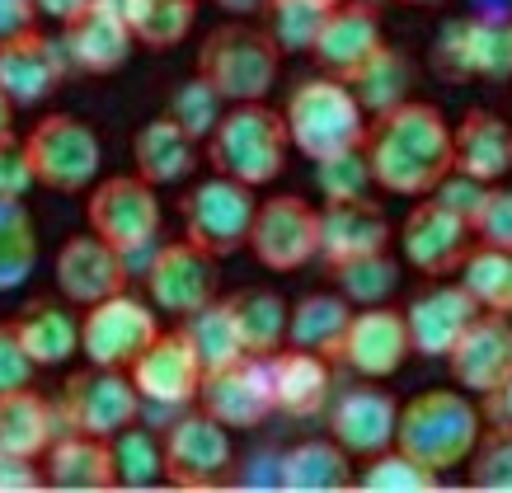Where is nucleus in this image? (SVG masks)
<instances>
[{
  "mask_svg": "<svg viewBox=\"0 0 512 493\" xmlns=\"http://www.w3.org/2000/svg\"><path fill=\"white\" fill-rule=\"evenodd\" d=\"M395 418H400L395 395L381 390L376 381H362L329 404V437L353 461H372L386 447H395Z\"/></svg>",
  "mask_w": 512,
  "mask_h": 493,
  "instance_id": "nucleus-19",
  "label": "nucleus"
},
{
  "mask_svg": "<svg viewBox=\"0 0 512 493\" xmlns=\"http://www.w3.org/2000/svg\"><path fill=\"white\" fill-rule=\"evenodd\" d=\"M132 29H127L123 10H118V0H90L76 19H66L62 24V52L71 71L80 76H113V71H123L132 62Z\"/></svg>",
  "mask_w": 512,
  "mask_h": 493,
  "instance_id": "nucleus-17",
  "label": "nucleus"
},
{
  "mask_svg": "<svg viewBox=\"0 0 512 493\" xmlns=\"http://www.w3.org/2000/svg\"><path fill=\"white\" fill-rule=\"evenodd\" d=\"M127 376L146 409H188L202 386V367L184 334H156L146 343V353L127 367Z\"/></svg>",
  "mask_w": 512,
  "mask_h": 493,
  "instance_id": "nucleus-21",
  "label": "nucleus"
},
{
  "mask_svg": "<svg viewBox=\"0 0 512 493\" xmlns=\"http://www.w3.org/2000/svg\"><path fill=\"white\" fill-rule=\"evenodd\" d=\"M43 484L66 493H104L118 489L113 475V447L109 437H90V432H57L52 447L43 451Z\"/></svg>",
  "mask_w": 512,
  "mask_h": 493,
  "instance_id": "nucleus-28",
  "label": "nucleus"
},
{
  "mask_svg": "<svg viewBox=\"0 0 512 493\" xmlns=\"http://www.w3.org/2000/svg\"><path fill=\"white\" fill-rule=\"evenodd\" d=\"M254 188L235 184L226 174H212L184 193L179 216H184V240L207 249L212 259H231L249 240V221H254Z\"/></svg>",
  "mask_w": 512,
  "mask_h": 493,
  "instance_id": "nucleus-8",
  "label": "nucleus"
},
{
  "mask_svg": "<svg viewBox=\"0 0 512 493\" xmlns=\"http://www.w3.org/2000/svg\"><path fill=\"white\" fill-rule=\"evenodd\" d=\"M287 137L306 160H329V155L357 151L367 137V113L353 99V90L334 76H311L296 80L282 108Z\"/></svg>",
  "mask_w": 512,
  "mask_h": 493,
  "instance_id": "nucleus-4",
  "label": "nucleus"
},
{
  "mask_svg": "<svg viewBox=\"0 0 512 493\" xmlns=\"http://www.w3.org/2000/svg\"><path fill=\"white\" fill-rule=\"evenodd\" d=\"M19 146L29 155L33 184L52 188V193H66V198L94 188L99 170H104V146L94 137V127L71 118V113H47V118H38V127H33Z\"/></svg>",
  "mask_w": 512,
  "mask_h": 493,
  "instance_id": "nucleus-6",
  "label": "nucleus"
},
{
  "mask_svg": "<svg viewBox=\"0 0 512 493\" xmlns=\"http://www.w3.org/2000/svg\"><path fill=\"white\" fill-rule=\"evenodd\" d=\"M409 329H404V310L386 306H362L353 310L348 320V334H343L339 362L353 367L362 381H386L409 362Z\"/></svg>",
  "mask_w": 512,
  "mask_h": 493,
  "instance_id": "nucleus-20",
  "label": "nucleus"
},
{
  "mask_svg": "<svg viewBox=\"0 0 512 493\" xmlns=\"http://www.w3.org/2000/svg\"><path fill=\"white\" fill-rule=\"evenodd\" d=\"M62 428L90 432V437H113L127 423L141 418V395L132 386V376L118 367H85L76 376H66L62 390Z\"/></svg>",
  "mask_w": 512,
  "mask_h": 493,
  "instance_id": "nucleus-13",
  "label": "nucleus"
},
{
  "mask_svg": "<svg viewBox=\"0 0 512 493\" xmlns=\"http://www.w3.org/2000/svg\"><path fill=\"white\" fill-rule=\"evenodd\" d=\"M212 5L226 10V15H235V19H254V15H264L268 0H212Z\"/></svg>",
  "mask_w": 512,
  "mask_h": 493,
  "instance_id": "nucleus-54",
  "label": "nucleus"
},
{
  "mask_svg": "<svg viewBox=\"0 0 512 493\" xmlns=\"http://www.w3.org/2000/svg\"><path fill=\"white\" fill-rule=\"evenodd\" d=\"M127 29L141 47H156V52H170L193 33V19H198V0H118Z\"/></svg>",
  "mask_w": 512,
  "mask_h": 493,
  "instance_id": "nucleus-37",
  "label": "nucleus"
},
{
  "mask_svg": "<svg viewBox=\"0 0 512 493\" xmlns=\"http://www.w3.org/2000/svg\"><path fill=\"white\" fill-rule=\"evenodd\" d=\"M221 113H226V99H221L202 76H188L184 85H174L170 108H165V118L179 123V132H188L193 141L212 137V127H217Z\"/></svg>",
  "mask_w": 512,
  "mask_h": 493,
  "instance_id": "nucleus-45",
  "label": "nucleus"
},
{
  "mask_svg": "<svg viewBox=\"0 0 512 493\" xmlns=\"http://www.w3.org/2000/svg\"><path fill=\"white\" fill-rule=\"evenodd\" d=\"M217 259L198 249L193 240H170V245H156L151 259H146V292H151V306L184 320L193 310H202L207 301H217Z\"/></svg>",
  "mask_w": 512,
  "mask_h": 493,
  "instance_id": "nucleus-15",
  "label": "nucleus"
},
{
  "mask_svg": "<svg viewBox=\"0 0 512 493\" xmlns=\"http://www.w3.org/2000/svg\"><path fill=\"white\" fill-rule=\"evenodd\" d=\"M461 287L489 315H512V249L475 245L461 263Z\"/></svg>",
  "mask_w": 512,
  "mask_h": 493,
  "instance_id": "nucleus-41",
  "label": "nucleus"
},
{
  "mask_svg": "<svg viewBox=\"0 0 512 493\" xmlns=\"http://www.w3.org/2000/svg\"><path fill=\"white\" fill-rule=\"evenodd\" d=\"M381 43H386V33H381V10L367 5V0H339V5L325 15V29L315 38L311 57L325 76L348 80Z\"/></svg>",
  "mask_w": 512,
  "mask_h": 493,
  "instance_id": "nucleus-26",
  "label": "nucleus"
},
{
  "mask_svg": "<svg viewBox=\"0 0 512 493\" xmlns=\"http://www.w3.org/2000/svg\"><path fill=\"white\" fill-rule=\"evenodd\" d=\"M235 320V334H240V348L245 357H273L287 343V301L268 287H245V292L226 296Z\"/></svg>",
  "mask_w": 512,
  "mask_h": 493,
  "instance_id": "nucleus-36",
  "label": "nucleus"
},
{
  "mask_svg": "<svg viewBox=\"0 0 512 493\" xmlns=\"http://www.w3.org/2000/svg\"><path fill=\"white\" fill-rule=\"evenodd\" d=\"M127 278H132L127 259L113 245H104L94 231L66 235L62 249H57V292L71 306H94L104 296L127 292Z\"/></svg>",
  "mask_w": 512,
  "mask_h": 493,
  "instance_id": "nucleus-23",
  "label": "nucleus"
},
{
  "mask_svg": "<svg viewBox=\"0 0 512 493\" xmlns=\"http://www.w3.org/2000/svg\"><path fill=\"white\" fill-rule=\"evenodd\" d=\"M90 0H33V10L43 19H57V24H66V19H76L80 10H85Z\"/></svg>",
  "mask_w": 512,
  "mask_h": 493,
  "instance_id": "nucleus-53",
  "label": "nucleus"
},
{
  "mask_svg": "<svg viewBox=\"0 0 512 493\" xmlns=\"http://www.w3.org/2000/svg\"><path fill=\"white\" fill-rule=\"evenodd\" d=\"M442 362L466 395H498L512 381V320L480 310Z\"/></svg>",
  "mask_w": 512,
  "mask_h": 493,
  "instance_id": "nucleus-18",
  "label": "nucleus"
},
{
  "mask_svg": "<svg viewBox=\"0 0 512 493\" xmlns=\"http://www.w3.org/2000/svg\"><path fill=\"white\" fill-rule=\"evenodd\" d=\"M43 489V470L29 456H0V493H33Z\"/></svg>",
  "mask_w": 512,
  "mask_h": 493,
  "instance_id": "nucleus-51",
  "label": "nucleus"
},
{
  "mask_svg": "<svg viewBox=\"0 0 512 493\" xmlns=\"http://www.w3.org/2000/svg\"><path fill=\"white\" fill-rule=\"evenodd\" d=\"M287 123L278 108H268L264 99L249 104H226V113L217 118L212 137H207V165L226 179L245 188H264L287 170Z\"/></svg>",
  "mask_w": 512,
  "mask_h": 493,
  "instance_id": "nucleus-2",
  "label": "nucleus"
},
{
  "mask_svg": "<svg viewBox=\"0 0 512 493\" xmlns=\"http://www.w3.org/2000/svg\"><path fill=\"white\" fill-rule=\"evenodd\" d=\"M268 386H273V414L311 418L329 404L334 376H329L325 357L306 353V348H278L268 357Z\"/></svg>",
  "mask_w": 512,
  "mask_h": 493,
  "instance_id": "nucleus-29",
  "label": "nucleus"
},
{
  "mask_svg": "<svg viewBox=\"0 0 512 493\" xmlns=\"http://www.w3.org/2000/svg\"><path fill=\"white\" fill-rule=\"evenodd\" d=\"M348 320H353V306L339 292L301 296L296 306H287V348H306L325 362H339Z\"/></svg>",
  "mask_w": 512,
  "mask_h": 493,
  "instance_id": "nucleus-33",
  "label": "nucleus"
},
{
  "mask_svg": "<svg viewBox=\"0 0 512 493\" xmlns=\"http://www.w3.org/2000/svg\"><path fill=\"white\" fill-rule=\"evenodd\" d=\"M470 231H475V245L512 249V188L508 184L484 188L480 207H475V216H470Z\"/></svg>",
  "mask_w": 512,
  "mask_h": 493,
  "instance_id": "nucleus-48",
  "label": "nucleus"
},
{
  "mask_svg": "<svg viewBox=\"0 0 512 493\" xmlns=\"http://www.w3.org/2000/svg\"><path fill=\"white\" fill-rule=\"evenodd\" d=\"M362 155L376 188L395 198H428L451 174V123L442 108L409 94L404 104L367 118Z\"/></svg>",
  "mask_w": 512,
  "mask_h": 493,
  "instance_id": "nucleus-1",
  "label": "nucleus"
},
{
  "mask_svg": "<svg viewBox=\"0 0 512 493\" xmlns=\"http://www.w3.org/2000/svg\"><path fill=\"white\" fill-rule=\"evenodd\" d=\"M334 282H339V296L348 306H386L395 287H400V259L390 249H376V254H362V259H348L339 268H329Z\"/></svg>",
  "mask_w": 512,
  "mask_h": 493,
  "instance_id": "nucleus-40",
  "label": "nucleus"
},
{
  "mask_svg": "<svg viewBox=\"0 0 512 493\" xmlns=\"http://www.w3.org/2000/svg\"><path fill=\"white\" fill-rule=\"evenodd\" d=\"M334 10L329 0H268L264 5V33L287 57H311L315 38L325 29V15Z\"/></svg>",
  "mask_w": 512,
  "mask_h": 493,
  "instance_id": "nucleus-42",
  "label": "nucleus"
},
{
  "mask_svg": "<svg viewBox=\"0 0 512 493\" xmlns=\"http://www.w3.org/2000/svg\"><path fill=\"white\" fill-rule=\"evenodd\" d=\"M38 29V10L33 0H0V43L5 38H19V33Z\"/></svg>",
  "mask_w": 512,
  "mask_h": 493,
  "instance_id": "nucleus-52",
  "label": "nucleus"
},
{
  "mask_svg": "<svg viewBox=\"0 0 512 493\" xmlns=\"http://www.w3.org/2000/svg\"><path fill=\"white\" fill-rule=\"evenodd\" d=\"M343 85L353 90V99L362 104V113L372 118V113H386V108L404 104V99L414 94V62H409L404 47L381 43L367 62L357 66L353 76L343 80Z\"/></svg>",
  "mask_w": 512,
  "mask_h": 493,
  "instance_id": "nucleus-35",
  "label": "nucleus"
},
{
  "mask_svg": "<svg viewBox=\"0 0 512 493\" xmlns=\"http://www.w3.org/2000/svg\"><path fill=\"white\" fill-rule=\"evenodd\" d=\"M433 71L442 80H508L512 76V19L466 15L447 19L433 38Z\"/></svg>",
  "mask_w": 512,
  "mask_h": 493,
  "instance_id": "nucleus-9",
  "label": "nucleus"
},
{
  "mask_svg": "<svg viewBox=\"0 0 512 493\" xmlns=\"http://www.w3.org/2000/svg\"><path fill=\"white\" fill-rule=\"evenodd\" d=\"M113 447V475H118V489H156L165 479V456H160V437L151 428H137L127 423L123 432L109 437Z\"/></svg>",
  "mask_w": 512,
  "mask_h": 493,
  "instance_id": "nucleus-43",
  "label": "nucleus"
},
{
  "mask_svg": "<svg viewBox=\"0 0 512 493\" xmlns=\"http://www.w3.org/2000/svg\"><path fill=\"white\" fill-rule=\"evenodd\" d=\"M160 334L156 306L137 301L132 292L104 296L85 306V320H80V353L90 367H118L127 371L146 353V343Z\"/></svg>",
  "mask_w": 512,
  "mask_h": 493,
  "instance_id": "nucleus-12",
  "label": "nucleus"
},
{
  "mask_svg": "<svg viewBox=\"0 0 512 493\" xmlns=\"http://www.w3.org/2000/svg\"><path fill=\"white\" fill-rule=\"evenodd\" d=\"M33 188V170H29V155L15 137L0 141V198H24Z\"/></svg>",
  "mask_w": 512,
  "mask_h": 493,
  "instance_id": "nucleus-50",
  "label": "nucleus"
},
{
  "mask_svg": "<svg viewBox=\"0 0 512 493\" xmlns=\"http://www.w3.org/2000/svg\"><path fill=\"white\" fill-rule=\"evenodd\" d=\"M66 71H71V62H66L62 43L38 29L0 43V90L15 108L43 104L47 94L66 80Z\"/></svg>",
  "mask_w": 512,
  "mask_h": 493,
  "instance_id": "nucleus-24",
  "label": "nucleus"
},
{
  "mask_svg": "<svg viewBox=\"0 0 512 493\" xmlns=\"http://www.w3.org/2000/svg\"><path fill=\"white\" fill-rule=\"evenodd\" d=\"M57 432H66V428L52 400H43L33 386L0 390V456L43 461V451L52 447Z\"/></svg>",
  "mask_w": 512,
  "mask_h": 493,
  "instance_id": "nucleus-30",
  "label": "nucleus"
},
{
  "mask_svg": "<svg viewBox=\"0 0 512 493\" xmlns=\"http://www.w3.org/2000/svg\"><path fill=\"white\" fill-rule=\"evenodd\" d=\"M33 362L24 353V343H19L15 324H0V390H19L33 381Z\"/></svg>",
  "mask_w": 512,
  "mask_h": 493,
  "instance_id": "nucleus-49",
  "label": "nucleus"
},
{
  "mask_svg": "<svg viewBox=\"0 0 512 493\" xmlns=\"http://www.w3.org/2000/svg\"><path fill=\"white\" fill-rule=\"evenodd\" d=\"M353 484L367 493H433L437 484H442V475L428 470V465H419L414 456H404L400 447H386L381 456L367 461V470H362Z\"/></svg>",
  "mask_w": 512,
  "mask_h": 493,
  "instance_id": "nucleus-44",
  "label": "nucleus"
},
{
  "mask_svg": "<svg viewBox=\"0 0 512 493\" xmlns=\"http://www.w3.org/2000/svg\"><path fill=\"white\" fill-rule=\"evenodd\" d=\"M10 324H15L33 367H62L80 353V320L57 301H33Z\"/></svg>",
  "mask_w": 512,
  "mask_h": 493,
  "instance_id": "nucleus-34",
  "label": "nucleus"
},
{
  "mask_svg": "<svg viewBox=\"0 0 512 493\" xmlns=\"http://www.w3.org/2000/svg\"><path fill=\"white\" fill-rule=\"evenodd\" d=\"M400 5H442V0H400Z\"/></svg>",
  "mask_w": 512,
  "mask_h": 493,
  "instance_id": "nucleus-57",
  "label": "nucleus"
},
{
  "mask_svg": "<svg viewBox=\"0 0 512 493\" xmlns=\"http://www.w3.org/2000/svg\"><path fill=\"white\" fill-rule=\"evenodd\" d=\"M475 249V231L466 216H456L437 198H419V207H409L400 221V254L419 278H456L466 254Z\"/></svg>",
  "mask_w": 512,
  "mask_h": 493,
  "instance_id": "nucleus-14",
  "label": "nucleus"
},
{
  "mask_svg": "<svg viewBox=\"0 0 512 493\" xmlns=\"http://www.w3.org/2000/svg\"><path fill=\"white\" fill-rule=\"evenodd\" d=\"M489 400H498V428H512V381L498 395H489Z\"/></svg>",
  "mask_w": 512,
  "mask_h": 493,
  "instance_id": "nucleus-55",
  "label": "nucleus"
},
{
  "mask_svg": "<svg viewBox=\"0 0 512 493\" xmlns=\"http://www.w3.org/2000/svg\"><path fill=\"white\" fill-rule=\"evenodd\" d=\"M85 216H90V231L113 245L123 259H137V254H151L160 235V198L156 188L137 179V174H113V179H94L90 202H85Z\"/></svg>",
  "mask_w": 512,
  "mask_h": 493,
  "instance_id": "nucleus-7",
  "label": "nucleus"
},
{
  "mask_svg": "<svg viewBox=\"0 0 512 493\" xmlns=\"http://www.w3.org/2000/svg\"><path fill=\"white\" fill-rule=\"evenodd\" d=\"M245 249L264 263L268 273H296L315 263L320 249V207L301 198V193H278L254 207L249 221V240Z\"/></svg>",
  "mask_w": 512,
  "mask_h": 493,
  "instance_id": "nucleus-11",
  "label": "nucleus"
},
{
  "mask_svg": "<svg viewBox=\"0 0 512 493\" xmlns=\"http://www.w3.org/2000/svg\"><path fill=\"white\" fill-rule=\"evenodd\" d=\"M38 268V231L24 198H0V296L19 292Z\"/></svg>",
  "mask_w": 512,
  "mask_h": 493,
  "instance_id": "nucleus-39",
  "label": "nucleus"
},
{
  "mask_svg": "<svg viewBox=\"0 0 512 493\" xmlns=\"http://www.w3.org/2000/svg\"><path fill=\"white\" fill-rule=\"evenodd\" d=\"M198 409L212 414L221 428L249 432L264 428L273 414V386H268V357H240L231 367L207 371L198 386Z\"/></svg>",
  "mask_w": 512,
  "mask_h": 493,
  "instance_id": "nucleus-16",
  "label": "nucleus"
},
{
  "mask_svg": "<svg viewBox=\"0 0 512 493\" xmlns=\"http://www.w3.org/2000/svg\"><path fill=\"white\" fill-rule=\"evenodd\" d=\"M475 315H480V306L470 301V292L461 282H447V278L428 282V287L404 306L409 353L414 357H447Z\"/></svg>",
  "mask_w": 512,
  "mask_h": 493,
  "instance_id": "nucleus-22",
  "label": "nucleus"
},
{
  "mask_svg": "<svg viewBox=\"0 0 512 493\" xmlns=\"http://www.w3.org/2000/svg\"><path fill=\"white\" fill-rule=\"evenodd\" d=\"M451 170L475 184H503L512 174V123L489 108H470L451 127Z\"/></svg>",
  "mask_w": 512,
  "mask_h": 493,
  "instance_id": "nucleus-27",
  "label": "nucleus"
},
{
  "mask_svg": "<svg viewBox=\"0 0 512 493\" xmlns=\"http://www.w3.org/2000/svg\"><path fill=\"white\" fill-rule=\"evenodd\" d=\"M132 165H137V179H146L151 188L165 184H184L193 165H198V141L179 132V123H170L165 113L151 118V123L137 127L132 137Z\"/></svg>",
  "mask_w": 512,
  "mask_h": 493,
  "instance_id": "nucleus-32",
  "label": "nucleus"
},
{
  "mask_svg": "<svg viewBox=\"0 0 512 493\" xmlns=\"http://www.w3.org/2000/svg\"><path fill=\"white\" fill-rule=\"evenodd\" d=\"M470 484L489 493H512V428L480 432L475 451L466 456Z\"/></svg>",
  "mask_w": 512,
  "mask_h": 493,
  "instance_id": "nucleus-46",
  "label": "nucleus"
},
{
  "mask_svg": "<svg viewBox=\"0 0 512 493\" xmlns=\"http://www.w3.org/2000/svg\"><path fill=\"white\" fill-rule=\"evenodd\" d=\"M160 456H165V479L174 489H217L235 470L231 428H221L202 409H188L165 428Z\"/></svg>",
  "mask_w": 512,
  "mask_h": 493,
  "instance_id": "nucleus-10",
  "label": "nucleus"
},
{
  "mask_svg": "<svg viewBox=\"0 0 512 493\" xmlns=\"http://www.w3.org/2000/svg\"><path fill=\"white\" fill-rule=\"evenodd\" d=\"M329 5H339V0H329Z\"/></svg>",
  "mask_w": 512,
  "mask_h": 493,
  "instance_id": "nucleus-58",
  "label": "nucleus"
},
{
  "mask_svg": "<svg viewBox=\"0 0 512 493\" xmlns=\"http://www.w3.org/2000/svg\"><path fill=\"white\" fill-rule=\"evenodd\" d=\"M484 432L480 409L470 404V395L461 390H419L414 400L400 404V418H395V447L404 456H414L428 470H456L466 465V456L475 451Z\"/></svg>",
  "mask_w": 512,
  "mask_h": 493,
  "instance_id": "nucleus-3",
  "label": "nucleus"
},
{
  "mask_svg": "<svg viewBox=\"0 0 512 493\" xmlns=\"http://www.w3.org/2000/svg\"><path fill=\"white\" fill-rule=\"evenodd\" d=\"M282 52L273 47L264 29H254L245 19H231L202 38L198 47V71L226 104H249V99H268L278 85Z\"/></svg>",
  "mask_w": 512,
  "mask_h": 493,
  "instance_id": "nucleus-5",
  "label": "nucleus"
},
{
  "mask_svg": "<svg viewBox=\"0 0 512 493\" xmlns=\"http://www.w3.org/2000/svg\"><path fill=\"white\" fill-rule=\"evenodd\" d=\"M179 334H184V343L193 348V357H198L202 376H207V371L231 367V362L245 357L240 334H235V320H231V306H226V301H207L202 310L184 315V329H179Z\"/></svg>",
  "mask_w": 512,
  "mask_h": 493,
  "instance_id": "nucleus-38",
  "label": "nucleus"
},
{
  "mask_svg": "<svg viewBox=\"0 0 512 493\" xmlns=\"http://www.w3.org/2000/svg\"><path fill=\"white\" fill-rule=\"evenodd\" d=\"M353 456L334 437H306L278 456V489L287 493H339L353 489Z\"/></svg>",
  "mask_w": 512,
  "mask_h": 493,
  "instance_id": "nucleus-31",
  "label": "nucleus"
},
{
  "mask_svg": "<svg viewBox=\"0 0 512 493\" xmlns=\"http://www.w3.org/2000/svg\"><path fill=\"white\" fill-rule=\"evenodd\" d=\"M508 123H512V118H508Z\"/></svg>",
  "mask_w": 512,
  "mask_h": 493,
  "instance_id": "nucleus-59",
  "label": "nucleus"
},
{
  "mask_svg": "<svg viewBox=\"0 0 512 493\" xmlns=\"http://www.w3.org/2000/svg\"><path fill=\"white\" fill-rule=\"evenodd\" d=\"M390 235H395V226H390L386 207L372 193L348 202H325L320 207V249H315V259L325 268H339L348 259L390 249Z\"/></svg>",
  "mask_w": 512,
  "mask_h": 493,
  "instance_id": "nucleus-25",
  "label": "nucleus"
},
{
  "mask_svg": "<svg viewBox=\"0 0 512 493\" xmlns=\"http://www.w3.org/2000/svg\"><path fill=\"white\" fill-rule=\"evenodd\" d=\"M10 137H15V104L0 90V141H10Z\"/></svg>",
  "mask_w": 512,
  "mask_h": 493,
  "instance_id": "nucleus-56",
  "label": "nucleus"
},
{
  "mask_svg": "<svg viewBox=\"0 0 512 493\" xmlns=\"http://www.w3.org/2000/svg\"><path fill=\"white\" fill-rule=\"evenodd\" d=\"M315 188L325 202H348V198H367L372 188V170H367V155L362 146L343 155H329V160H315Z\"/></svg>",
  "mask_w": 512,
  "mask_h": 493,
  "instance_id": "nucleus-47",
  "label": "nucleus"
}]
</instances>
